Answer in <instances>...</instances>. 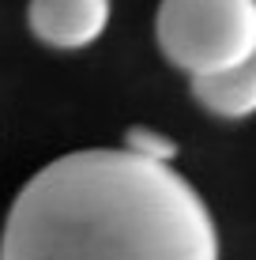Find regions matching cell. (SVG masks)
<instances>
[{
  "instance_id": "cell-1",
  "label": "cell",
  "mask_w": 256,
  "mask_h": 260,
  "mask_svg": "<svg viewBox=\"0 0 256 260\" xmlns=\"http://www.w3.org/2000/svg\"><path fill=\"white\" fill-rule=\"evenodd\" d=\"M0 260H218V226L170 162L72 151L15 196Z\"/></svg>"
},
{
  "instance_id": "cell-2",
  "label": "cell",
  "mask_w": 256,
  "mask_h": 260,
  "mask_svg": "<svg viewBox=\"0 0 256 260\" xmlns=\"http://www.w3.org/2000/svg\"><path fill=\"white\" fill-rule=\"evenodd\" d=\"M155 38L189 76L234 68L256 53V0H162Z\"/></svg>"
},
{
  "instance_id": "cell-3",
  "label": "cell",
  "mask_w": 256,
  "mask_h": 260,
  "mask_svg": "<svg viewBox=\"0 0 256 260\" xmlns=\"http://www.w3.org/2000/svg\"><path fill=\"white\" fill-rule=\"evenodd\" d=\"M30 30L53 49H83L109 26V0H30Z\"/></svg>"
},
{
  "instance_id": "cell-4",
  "label": "cell",
  "mask_w": 256,
  "mask_h": 260,
  "mask_svg": "<svg viewBox=\"0 0 256 260\" xmlns=\"http://www.w3.org/2000/svg\"><path fill=\"white\" fill-rule=\"evenodd\" d=\"M192 94L207 113L223 121H241L256 113V53L249 60L211 76H192Z\"/></svg>"
},
{
  "instance_id": "cell-5",
  "label": "cell",
  "mask_w": 256,
  "mask_h": 260,
  "mask_svg": "<svg viewBox=\"0 0 256 260\" xmlns=\"http://www.w3.org/2000/svg\"><path fill=\"white\" fill-rule=\"evenodd\" d=\"M128 151H136V155H143V158L170 162L177 147H173V140H166L162 132H155V128H132L128 132Z\"/></svg>"
}]
</instances>
